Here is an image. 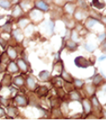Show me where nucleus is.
<instances>
[{
	"label": "nucleus",
	"instance_id": "30",
	"mask_svg": "<svg viewBox=\"0 0 106 120\" xmlns=\"http://www.w3.org/2000/svg\"><path fill=\"white\" fill-rule=\"evenodd\" d=\"M92 101V104H93V106H94V107H96V109H99L100 103H99V101H98L97 98H96V97H93Z\"/></svg>",
	"mask_w": 106,
	"mask_h": 120
},
{
	"label": "nucleus",
	"instance_id": "16",
	"mask_svg": "<svg viewBox=\"0 0 106 120\" xmlns=\"http://www.w3.org/2000/svg\"><path fill=\"white\" fill-rule=\"evenodd\" d=\"M83 106H84V110H85V113L88 114L89 111H90L91 104L89 103V101H88L87 99H85V100H83Z\"/></svg>",
	"mask_w": 106,
	"mask_h": 120
},
{
	"label": "nucleus",
	"instance_id": "23",
	"mask_svg": "<svg viewBox=\"0 0 106 120\" xmlns=\"http://www.w3.org/2000/svg\"><path fill=\"white\" fill-rule=\"evenodd\" d=\"M9 59H10V57L7 55V53L3 52L2 56H0V61H2L3 63H8Z\"/></svg>",
	"mask_w": 106,
	"mask_h": 120
},
{
	"label": "nucleus",
	"instance_id": "28",
	"mask_svg": "<svg viewBox=\"0 0 106 120\" xmlns=\"http://www.w3.org/2000/svg\"><path fill=\"white\" fill-rule=\"evenodd\" d=\"M75 17L77 19H82L84 18V13L82 11V10L76 11V12H75Z\"/></svg>",
	"mask_w": 106,
	"mask_h": 120
},
{
	"label": "nucleus",
	"instance_id": "38",
	"mask_svg": "<svg viewBox=\"0 0 106 120\" xmlns=\"http://www.w3.org/2000/svg\"><path fill=\"white\" fill-rule=\"evenodd\" d=\"M105 59H106V56H100V58H99V61H102V60H104Z\"/></svg>",
	"mask_w": 106,
	"mask_h": 120
},
{
	"label": "nucleus",
	"instance_id": "26",
	"mask_svg": "<svg viewBox=\"0 0 106 120\" xmlns=\"http://www.w3.org/2000/svg\"><path fill=\"white\" fill-rule=\"evenodd\" d=\"M65 9L67 10V12L69 13H72L75 11V6L72 3H67V4L65 6Z\"/></svg>",
	"mask_w": 106,
	"mask_h": 120
},
{
	"label": "nucleus",
	"instance_id": "3",
	"mask_svg": "<svg viewBox=\"0 0 106 120\" xmlns=\"http://www.w3.org/2000/svg\"><path fill=\"white\" fill-rule=\"evenodd\" d=\"M35 7H37L38 9H39L40 11H48V6L44 1L43 0H39V1H36L35 2Z\"/></svg>",
	"mask_w": 106,
	"mask_h": 120
},
{
	"label": "nucleus",
	"instance_id": "33",
	"mask_svg": "<svg viewBox=\"0 0 106 120\" xmlns=\"http://www.w3.org/2000/svg\"><path fill=\"white\" fill-rule=\"evenodd\" d=\"M94 90H95V88L93 87V86H87V91L90 95L92 94L93 92H94Z\"/></svg>",
	"mask_w": 106,
	"mask_h": 120
},
{
	"label": "nucleus",
	"instance_id": "22",
	"mask_svg": "<svg viewBox=\"0 0 106 120\" xmlns=\"http://www.w3.org/2000/svg\"><path fill=\"white\" fill-rule=\"evenodd\" d=\"M70 98L72 100H75V101H80V96L77 92L76 91H73V92H71L70 94Z\"/></svg>",
	"mask_w": 106,
	"mask_h": 120
},
{
	"label": "nucleus",
	"instance_id": "10",
	"mask_svg": "<svg viewBox=\"0 0 106 120\" xmlns=\"http://www.w3.org/2000/svg\"><path fill=\"white\" fill-rule=\"evenodd\" d=\"M17 64H18V67H19L22 71L27 72V64L25 63L24 60H22V59H19V60H17Z\"/></svg>",
	"mask_w": 106,
	"mask_h": 120
},
{
	"label": "nucleus",
	"instance_id": "12",
	"mask_svg": "<svg viewBox=\"0 0 106 120\" xmlns=\"http://www.w3.org/2000/svg\"><path fill=\"white\" fill-rule=\"evenodd\" d=\"M0 7L7 10L11 7V3L10 0H0Z\"/></svg>",
	"mask_w": 106,
	"mask_h": 120
},
{
	"label": "nucleus",
	"instance_id": "42",
	"mask_svg": "<svg viewBox=\"0 0 106 120\" xmlns=\"http://www.w3.org/2000/svg\"><path fill=\"white\" fill-rule=\"evenodd\" d=\"M2 86H3V85H2V83L0 82V90H1V89H2Z\"/></svg>",
	"mask_w": 106,
	"mask_h": 120
},
{
	"label": "nucleus",
	"instance_id": "31",
	"mask_svg": "<svg viewBox=\"0 0 106 120\" xmlns=\"http://www.w3.org/2000/svg\"><path fill=\"white\" fill-rule=\"evenodd\" d=\"M75 85H76V87L80 88V87H82V86L84 85V82L81 80H79V79H76V80H75Z\"/></svg>",
	"mask_w": 106,
	"mask_h": 120
},
{
	"label": "nucleus",
	"instance_id": "11",
	"mask_svg": "<svg viewBox=\"0 0 106 120\" xmlns=\"http://www.w3.org/2000/svg\"><path fill=\"white\" fill-rule=\"evenodd\" d=\"M92 5L97 9H103L105 7V3L100 0H92Z\"/></svg>",
	"mask_w": 106,
	"mask_h": 120
},
{
	"label": "nucleus",
	"instance_id": "39",
	"mask_svg": "<svg viewBox=\"0 0 106 120\" xmlns=\"http://www.w3.org/2000/svg\"><path fill=\"white\" fill-rule=\"evenodd\" d=\"M102 20H103L104 23H106V17H103V19H102Z\"/></svg>",
	"mask_w": 106,
	"mask_h": 120
},
{
	"label": "nucleus",
	"instance_id": "1",
	"mask_svg": "<svg viewBox=\"0 0 106 120\" xmlns=\"http://www.w3.org/2000/svg\"><path fill=\"white\" fill-rule=\"evenodd\" d=\"M74 63L78 68H81V69H87L88 66L92 64L88 60H87L84 56H77L75 59Z\"/></svg>",
	"mask_w": 106,
	"mask_h": 120
},
{
	"label": "nucleus",
	"instance_id": "5",
	"mask_svg": "<svg viewBox=\"0 0 106 120\" xmlns=\"http://www.w3.org/2000/svg\"><path fill=\"white\" fill-rule=\"evenodd\" d=\"M11 84V76L10 74H5L2 80V85L5 86H10Z\"/></svg>",
	"mask_w": 106,
	"mask_h": 120
},
{
	"label": "nucleus",
	"instance_id": "35",
	"mask_svg": "<svg viewBox=\"0 0 106 120\" xmlns=\"http://www.w3.org/2000/svg\"><path fill=\"white\" fill-rule=\"evenodd\" d=\"M64 86H65V88H66V90H67V91H68V92H71L72 90V85H69V86H67V82L64 83Z\"/></svg>",
	"mask_w": 106,
	"mask_h": 120
},
{
	"label": "nucleus",
	"instance_id": "27",
	"mask_svg": "<svg viewBox=\"0 0 106 120\" xmlns=\"http://www.w3.org/2000/svg\"><path fill=\"white\" fill-rule=\"evenodd\" d=\"M85 48L87 51L89 52H92L94 51L95 49H96V47H95L94 45H92V44H86L85 45Z\"/></svg>",
	"mask_w": 106,
	"mask_h": 120
},
{
	"label": "nucleus",
	"instance_id": "6",
	"mask_svg": "<svg viewBox=\"0 0 106 120\" xmlns=\"http://www.w3.org/2000/svg\"><path fill=\"white\" fill-rule=\"evenodd\" d=\"M30 15L32 16V19H34L35 20H39L40 19H42V15H42V13L40 12L39 10H34L32 11Z\"/></svg>",
	"mask_w": 106,
	"mask_h": 120
},
{
	"label": "nucleus",
	"instance_id": "21",
	"mask_svg": "<svg viewBox=\"0 0 106 120\" xmlns=\"http://www.w3.org/2000/svg\"><path fill=\"white\" fill-rule=\"evenodd\" d=\"M1 28L3 32L9 33V32H11V24L10 22H7V23H5V24L1 27Z\"/></svg>",
	"mask_w": 106,
	"mask_h": 120
},
{
	"label": "nucleus",
	"instance_id": "17",
	"mask_svg": "<svg viewBox=\"0 0 106 120\" xmlns=\"http://www.w3.org/2000/svg\"><path fill=\"white\" fill-rule=\"evenodd\" d=\"M21 14H22L21 7L17 5V6L14 8V10L12 11V13H11L12 16H14V17H18V16H19Z\"/></svg>",
	"mask_w": 106,
	"mask_h": 120
},
{
	"label": "nucleus",
	"instance_id": "25",
	"mask_svg": "<svg viewBox=\"0 0 106 120\" xmlns=\"http://www.w3.org/2000/svg\"><path fill=\"white\" fill-rule=\"evenodd\" d=\"M13 35H14V36L16 38V40H20L22 38H23V35L21 34V32H20L19 30H15V31H14L13 32Z\"/></svg>",
	"mask_w": 106,
	"mask_h": 120
},
{
	"label": "nucleus",
	"instance_id": "32",
	"mask_svg": "<svg viewBox=\"0 0 106 120\" xmlns=\"http://www.w3.org/2000/svg\"><path fill=\"white\" fill-rule=\"evenodd\" d=\"M7 44V40H5V39L0 37V45H1L2 47H3V49H5V48H6Z\"/></svg>",
	"mask_w": 106,
	"mask_h": 120
},
{
	"label": "nucleus",
	"instance_id": "15",
	"mask_svg": "<svg viewBox=\"0 0 106 120\" xmlns=\"http://www.w3.org/2000/svg\"><path fill=\"white\" fill-rule=\"evenodd\" d=\"M39 77L41 80L43 81H47L50 77V73L47 71H42L39 73Z\"/></svg>",
	"mask_w": 106,
	"mask_h": 120
},
{
	"label": "nucleus",
	"instance_id": "14",
	"mask_svg": "<svg viewBox=\"0 0 106 120\" xmlns=\"http://www.w3.org/2000/svg\"><path fill=\"white\" fill-rule=\"evenodd\" d=\"M7 69L11 73H16L19 70V68H18V66L14 62H10L8 64V67H7Z\"/></svg>",
	"mask_w": 106,
	"mask_h": 120
},
{
	"label": "nucleus",
	"instance_id": "37",
	"mask_svg": "<svg viewBox=\"0 0 106 120\" xmlns=\"http://www.w3.org/2000/svg\"><path fill=\"white\" fill-rule=\"evenodd\" d=\"M5 114H6V113H5V110H3L2 107H0V118L5 116Z\"/></svg>",
	"mask_w": 106,
	"mask_h": 120
},
{
	"label": "nucleus",
	"instance_id": "18",
	"mask_svg": "<svg viewBox=\"0 0 106 120\" xmlns=\"http://www.w3.org/2000/svg\"><path fill=\"white\" fill-rule=\"evenodd\" d=\"M102 81H103L102 77L100 76V74H96V76H94V77H93L92 83L94 86H98V85H100V83H101Z\"/></svg>",
	"mask_w": 106,
	"mask_h": 120
},
{
	"label": "nucleus",
	"instance_id": "20",
	"mask_svg": "<svg viewBox=\"0 0 106 120\" xmlns=\"http://www.w3.org/2000/svg\"><path fill=\"white\" fill-rule=\"evenodd\" d=\"M62 77H63V80L66 81V82H71L72 81V77L70 76L67 73L64 71V70H62Z\"/></svg>",
	"mask_w": 106,
	"mask_h": 120
},
{
	"label": "nucleus",
	"instance_id": "19",
	"mask_svg": "<svg viewBox=\"0 0 106 120\" xmlns=\"http://www.w3.org/2000/svg\"><path fill=\"white\" fill-rule=\"evenodd\" d=\"M14 83L18 86H22L24 84V80L21 76H18L14 79Z\"/></svg>",
	"mask_w": 106,
	"mask_h": 120
},
{
	"label": "nucleus",
	"instance_id": "13",
	"mask_svg": "<svg viewBox=\"0 0 106 120\" xmlns=\"http://www.w3.org/2000/svg\"><path fill=\"white\" fill-rule=\"evenodd\" d=\"M19 111H18V109L15 107H9L8 108V115L11 118H14L15 116L18 115Z\"/></svg>",
	"mask_w": 106,
	"mask_h": 120
},
{
	"label": "nucleus",
	"instance_id": "36",
	"mask_svg": "<svg viewBox=\"0 0 106 120\" xmlns=\"http://www.w3.org/2000/svg\"><path fill=\"white\" fill-rule=\"evenodd\" d=\"M105 38H106V34H105V33H102V34H100L99 36V40H100V41H103Z\"/></svg>",
	"mask_w": 106,
	"mask_h": 120
},
{
	"label": "nucleus",
	"instance_id": "34",
	"mask_svg": "<svg viewBox=\"0 0 106 120\" xmlns=\"http://www.w3.org/2000/svg\"><path fill=\"white\" fill-rule=\"evenodd\" d=\"M0 102H1V104H3V106H8V100L3 98H2V97H0Z\"/></svg>",
	"mask_w": 106,
	"mask_h": 120
},
{
	"label": "nucleus",
	"instance_id": "29",
	"mask_svg": "<svg viewBox=\"0 0 106 120\" xmlns=\"http://www.w3.org/2000/svg\"><path fill=\"white\" fill-rule=\"evenodd\" d=\"M67 47L70 49H76V44L74 41H68L67 42Z\"/></svg>",
	"mask_w": 106,
	"mask_h": 120
},
{
	"label": "nucleus",
	"instance_id": "41",
	"mask_svg": "<svg viewBox=\"0 0 106 120\" xmlns=\"http://www.w3.org/2000/svg\"><path fill=\"white\" fill-rule=\"evenodd\" d=\"M19 0H11V2H14V3H17Z\"/></svg>",
	"mask_w": 106,
	"mask_h": 120
},
{
	"label": "nucleus",
	"instance_id": "4",
	"mask_svg": "<svg viewBox=\"0 0 106 120\" xmlns=\"http://www.w3.org/2000/svg\"><path fill=\"white\" fill-rule=\"evenodd\" d=\"M14 100H15V102L17 103V105H19L20 106H26L27 105V100L23 96L17 95L14 98Z\"/></svg>",
	"mask_w": 106,
	"mask_h": 120
},
{
	"label": "nucleus",
	"instance_id": "24",
	"mask_svg": "<svg viewBox=\"0 0 106 120\" xmlns=\"http://www.w3.org/2000/svg\"><path fill=\"white\" fill-rule=\"evenodd\" d=\"M96 23H98V20L95 19H92V18H91V19H88L87 20L86 22V25L88 27H92L93 25H95Z\"/></svg>",
	"mask_w": 106,
	"mask_h": 120
},
{
	"label": "nucleus",
	"instance_id": "40",
	"mask_svg": "<svg viewBox=\"0 0 106 120\" xmlns=\"http://www.w3.org/2000/svg\"><path fill=\"white\" fill-rule=\"evenodd\" d=\"M103 49H106V43L104 44V47H103ZM105 51L106 52V49H105Z\"/></svg>",
	"mask_w": 106,
	"mask_h": 120
},
{
	"label": "nucleus",
	"instance_id": "9",
	"mask_svg": "<svg viewBox=\"0 0 106 120\" xmlns=\"http://www.w3.org/2000/svg\"><path fill=\"white\" fill-rule=\"evenodd\" d=\"M27 86H28V88L30 89V90H33L35 89V86H36V84H35V80L32 77H27Z\"/></svg>",
	"mask_w": 106,
	"mask_h": 120
},
{
	"label": "nucleus",
	"instance_id": "7",
	"mask_svg": "<svg viewBox=\"0 0 106 120\" xmlns=\"http://www.w3.org/2000/svg\"><path fill=\"white\" fill-rule=\"evenodd\" d=\"M35 92L38 94V95L43 96V95L47 94V92H48V90H47V88L46 86H39V87H38L36 89Z\"/></svg>",
	"mask_w": 106,
	"mask_h": 120
},
{
	"label": "nucleus",
	"instance_id": "8",
	"mask_svg": "<svg viewBox=\"0 0 106 120\" xmlns=\"http://www.w3.org/2000/svg\"><path fill=\"white\" fill-rule=\"evenodd\" d=\"M7 53L9 56V57H10V59H12V60H13V59H15L16 56H17V52H16V51L14 50V49H13L12 47H8Z\"/></svg>",
	"mask_w": 106,
	"mask_h": 120
},
{
	"label": "nucleus",
	"instance_id": "2",
	"mask_svg": "<svg viewBox=\"0 0 106 120\" xmlns=\"http://www.w3.org/2000/svg\"><path fill=\"white\" fill-rule=\"evenodd\" d=\"M54 29V23L52 21L45 22L43 25V31L44 33H47V35H52L53 33Z\"/></svg>",
	"mask_w": 106,
	"mask_h": 120
}]
</instances>
